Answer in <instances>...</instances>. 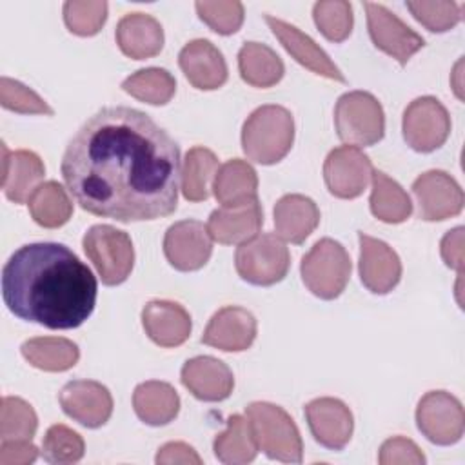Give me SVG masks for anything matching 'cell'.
<instances>
[{
    "label": "cell",
    "instance_id": "3",
    "mask_svg": "<svg viewBox=\"0 0 465 465\" xmlns=\"http://www.w3.org/2000/svg\"><path fill=\"white\" fill-rule=\"evenodd\" d=\"M294 120L282 105L254 109L242 127V149L245 156L262 165L278 163L292 147Z\"/></svg>",
    "mask_w": 465,
    "mask_h": 465
},
{
    "label": "cell",
    "instance_id": "12",
    "mask_svg": "<svg viewBox=\"0 0 465 465\" xmlns=\"http://www.w3.org/2000/svg\"><path fill=\"white\" fill-rule=\"evenodd\" d=\"M363 7L367 13V27L372 44L398 60L401 65H405L409 58L425 45V40L416 31H412L381 4L365 2Z\"/></svg>",
    "mask_w": 465,
    "mask_h": 465
},
{
    "label": "cell",
    "instance_id": "45",
    "mask_svg": "<svg viewBox=\"0 0 465 465\" xmlns=\"http://www.w3.org/2000/svg\"><path fill=\"white\" fill-rule=\"evenodd\" d=\"M156 463L158 465H173V463L200 465L202 458L191 445H187L183 441H169L160 447V450L156 454Z\"/></svg>",
    "mask_w": 465,
    "mask_h": 465
},
{
    "label": "cell",
    "instance_id": "44",
    "mask_svg": "<svg viewBox=\"0 0 465 465\" xmlns=\"http://www.w3.org/2000/svg\"><path fill=\"white\" fill-rule=\"evenodd\" d=\"M38 449L31 440H2L0 465H29L36 460Z\"/></svg>",
    "mask_w": 465,
    "mask_h": 465
},
{
    "label": "cell",
    "instance_id": "46",
    "mask_svg": "<svg viewBox=\"0 0 465 465\" xmlns=\"http://www.w3.org/2000/svg\"><path fill=\"white\" fill-rule=\"evenodd\" d=\"M441 258L450 269L458 271V276L463 274V227H454L443 236Z\"/></svg>",
    "mask_w": 465,
    "mask_h": 465
},
{
    "label": "cell",
    "instance_id": "31",
    "mask_svg": "<svg viewBox=\"0 0 465 465\" xmlns=\"http://www.w3.org/2000/svg\"><path fill=\"white\" fill-rule=\"evenodd\" d=\"M22 356L36 369L62 372L76 365L80 351L78 345L67 338L40 336L22 343Z\"/></svg>",
    "mask_w": 465,
    "mask_h": 465
},
{
    "label": "cell",
    "instance_id": "43",
    "mask_svg": "<svg viewBox=\"0 0 465 465\" xmlns=\"http://www.w3.org/2000/svg\"><path fill=\"white\" fill-rule=\"evenodd\" d=\"M378 461L381 465H396V463L421 465V463H425V456L412 440L403 438V436H394L381 443Z\"/></svg>",
    "mask_w": 465,
    "mask_h": 465
},
{
    "label": "cell",
    "instance_id": "33",
    "mask_svg": "<svg viewBox=\"0 0 465 465\" xmlns=\"http://www.w3.org/2000/svg\"><path fill=\"white\" fill-rule=\"evenodd\" d=\"M27 207L31 218L45 229L62 227L73 214V202L65 189L54 180L40 183L29 196Z\"/></svg>",
    "mask_w": 465,
    "mask_h": 465
},
{
    "label": "cell",
    "instance_id": "32",
    "mask_svg": "<svg viewBox=\"0 0 465 465\" xmlns=\"http://www.w3.org/2000/svg\"><path fill=\"white\" fill-rule=\"evenodd\" d=\"M371 213L385 223H401L412 214V202L403 187L381 171L372 173Z\"/></svg>",
    "mask_w": 465,
    "mask_h": 465
},
{
    "label": "cell",
    "instance_id": "15",
    "mask_svg": "<svg viewBox=\"0 0 465 465\" xmlns=\"http://www.w3.org/2000/svg\"><path fill=\"white\" fill-rule=\"evenodd\" d=\"M64 412L87 429L102 427L113 414V396L94 380H73L58 394Z\"/></svg>",
    "mask_w": 465,
    "mask_h": 465
},
{
    "label": "cell",
    "instance_id": "21",
    "mask_svg": "<svg viewBox=\"0 0 465 465\" xmlns=\"http://www.w3.org/2000/svg\"><path fill=\"white\" fill-rule=\"evenodd\" d=\"M183 387L202 401H222L231 396L234 378L231 369L218 358L196 356L182 367Z\"/></svg>",
    "mask_w": 465,
    "mask_h": 465
},
{
    "label": "cell",
    "instance_id": "18",
    "mask_svg": "<svg viewBox=\"0 0 465 465\" xmlns=\"http://www.w3.org/2000/svg\"><path fill=\"white\" fill-rule=\"evenodd\" d=\"M256 338V318L251 311L236 305L222 307L209 320L202 341L225 352H240Z\"/></svg>",
    "mask_w": 465,
    "mask_h": 465
},
{
    "label": "cell",
    "instance_id": "23",
    "mask_svg": "<svg viewBox=\"0 0 465 465\" xmlns=\"http://www.w3.org/2000/svg\"><path fill=\"white\" fill-rule=\"evenodd\" d=\"M263 223V213L258 200L236 205L220 207L211 213L205 227L209 236L223 245L243 243L258 234Z\"/></svg>",
    "mask_w": 465,
    "mask_h": 465
},
{
    "label": "cell",
    "instance_id": "9",
    "mask_svg": "<svg viewBox=\"0 0 465 465\" xmlns=\"http://www.w3.org/2000/svg\"><path fill=\"white\" fill-rule=\"evenodd\" d=\"M403 138L418 153L436 151L450 133V116L434 96H420L403 111Z\"/></svg>",
    "mask_w": 465,
    "mask_h": 465
},
{
    "label": "cell",
    "instance_id": "26",
    "mask_svg": "<svg viewBox=\"0 0 465 465\" xmlns=\"http://www.w3.org/2000/svg\"><path fill=\"white\" fill-rule=\"evenodd\" d=\"M320 223L318 205L303 194H285L274 205V227L282 240L302 243Z\"/></svg>",
    "mask_w": 465,
    "mask_h": 465
},
{
    "label": "cell",
    "instance_id": "4",
    "mask_svg": "<svg viewBox=\"0 0 465 465\" xmlns=\"http://www.w3.org/2000/svg\"><path fill=\"white\" fill-rule=\"evenodd\" d=\"M245 416L252 427L260 450L271 460L300 463L303 441L294 420L278 405L254 401L245 407Z\"/></svg>",
    "mask_w": 465,
    "mask_h": 465
},
{
    "label": "cell",
    "instance_id": "7",
    "mask_svg": "<svg viewBox=\"0 0 465 465\" xmlns=\"http://www.w3.org/2000/svg\"><path fill=\"white\" fill-rule=\"evenodd\" d=\"M82 243L104 285H120L129 278L134 265V249L125 231L105 223L93 225Z\"/></svg>",
    "mask_w": 465,
    "mask_h": 465
},
{
    "label": "cell",
    "instance_id": "10",
    "mask_svg": "<svg viewBox=\"0 0 465 465\" xmlns=\"http://www.w3.org/2000/svg\"><path fill=\"white\" fill-rule=\"evenodd\" d=\"M420 432L436 445H452L461 440L465 414L461 401L447 391L427 392L416 407Z\"/></svg>",
    "mask_w": 465,
    "mask_h": 465
},
{
    "label": "cell",
    "instance_id": "35",
    "mask_svg": "<svg viewBox=\"0 0 465 465\" xmlns=\"http://www.w3.org/2000/svg\"><path fill=\"white\" fill-rule=\"evenodd\" d=\"M122 89L140 102H145L151 105H163L174 96L176 80L165 69L147 67L125 78L122 84Z\"/></svg>",
    "mask_w": 465,
    "mask_h": 465
},
{
    "label": "cell",
    "instance_id": "24",
    "mask_svg": "<svg viewBox=\"0 0 465 465\" xmlns=\"http://www.w3.org/2000/svg\"><path fill=\"white\" fill-rule=\"evenodd\" d=\"M114 36L120 51L133 60L156 56L163 47V29L147 13H129L120 18Z\"/></svg>",
    "mask_w": 465,
    "mask_h": 465
},
{
    "label": "cell",
    "instance_id": "22",
    "mask_svg": "<svg viewBox=\"0 0 465 465\" xmlns=\"http://www.w3.org/2000/svg\"><path fill=\"white\" fill-rule=\"evenodd\" d=\"M145 334L160 347H178L191 334V316L176 302L151 300L142 311Z\"/></svg>",
    "mask_w": 465,
    "mask_h": 465
},
{
    "label": "cell",
    "instance_id": "42",
    "mask_svg": "<svg viewBox=\"0 0 465 465\" xmlns=\"http://www.w3.org/2000/svg\"><path fill=\"white\" fill-rule=\"evenodd\" d=\"M0 104L20 114H53V109L33 89L7 76L0 78Z\"/></svg>",
    "mask_w": 465,
    "mask_h": 465
},
{
    "label": "cell",
    "instance_id": "39",
    "mask_svg": "<svg viewBox=\"0 0 465 465\" xmlns=\"http://www.w3.org/2000/svg\"><path fill=\"white\" fill-rule=\"evenodd\" d=\"M107 18V2L104 0H69L64 4V22L78 36L96 35Z\"/></svg>",
    "mask_w": 465,
    "mask_h": 465
},
{
    "label": "cell",
    "instance_id": "40",
    "mask_svg": "<svg viewBox=\"0 0 465 465\" xmlns=\"http://www.w3.org/2000/svg\"><path fill=\"white\" fill-rule=\"evenodd\" d=\"M196 13L218 35H232L243 24V5L238 0L196 2Z\"/></svg>",
    "mask_w": 465,
    "mask_h": 465
},
{
    "label": "cell",
    "instance_id": "25",
    "mask_svg": "<svg viewBox=\"0 0 465 465\" xmlns=\"http://www.w3.org/2000/svg\"><path fill=\"white\" fill-rule=\"evenodd\" d=\"M2 153H4V169H2L4 193L11 202L24 203L38 187L36 183L44 178V173H45L44 162L36 153L27 149L9 153L7 147L2 145Z\"/></svg>",
    "mask_w": 465,
    "mask_h": 465
},
{
    "label": "cell",
    "instance_id": "37",
    "mask_svg": "<svg viewBox=\"0 0 465 465\" xmlns=\"http://www.w3.org/2000/svg\"><path fill=\"white\" fill-rule=\"evenodd\" d=\"M38 418L35 409L22 398L4 396L0 409L2 440H31L36 432Z\"/></svg>",
    "mask_w": 465,
    "mask_h": 465
},
{
    "label": "cell",
    "instance_id": "5",
    "mask_svg": "<svg viewBox=\"0 0 465 465\" xmlns=\"http://www.w3.org/2000/svg\"><path fill=\"white\" fill-rule=\"evenodd\" d=\"M334 127L347 145H374L385 134L383 107L367 91H349L336 102Z\"/></svg>",
    "mask_w": 465,
    "mask_h": 465
},
{
    "label": "cell",
    "instance_id": "6",
    "mask_svg": "<svg viewBox=\"0 0 465 465\" xmlns=\"http://www.w3.org/2000/svg\"><path fill=\"white\" fill-rule=\"evenodd\" d=\"M351 258L345 247L332 240H318L302 258L300 272L305 287L322 300H334L351 278Z\"/></svg>",
    "mask_w": 465,
    "mask_h": 465
},
{
    "label": "cell",
    "instance_id": "19",
    "mask_svg": "<svg viewBox=\"0 0 465 465\" xmlns=\"http://www.w3.org/2000/svg\"><path fill=\"white\" fill-rule=\"evenodd\" d=\"M265 22L269 25V29L272 31V35L280 40V44L285 47V51L303 67L311 69L312 73L341 82L345 84V76L341 74V71L338 69V65L329 58V54L305 33H302L298 27L265 15Z\"/></svg>",
    "mask_w": 465,
    "mask_h": 465
},
{
    "label": "cell",
    "instance_id": "28",
    "mask_svg": "<svg viewBox=\"0 0 465 465\" xmlns=\"http://www.w3.org/2000/svg\"><path fill=\"white\" fill-rule=\"evenodd\" d=\"M133 407L136 416L153 427L167 425L178 416L180 398L173 385L149 380L136 385L133 392Z\"/></svg>",
    "mask_w": 465,
    "mask_h": 465
},
{
    "label": "cell",
    "instance_id": "34",
    "mask_svg": "<svg viewBox=\"0 0 465 465\" xmlns=\"http://www.w3.org/2000/svg\"><path fill=\"white\" fill-rule=\"evenodd\" d=\"M216 154L202 145L187 151L182 169V193L189 202H203L209 198L213 180L218 171Z\"/></svg>",
    "mask_w": 465,
    "mask_h": 465
},
{
    "label": "cell",
    "instance_id": "38",
    "mask_svg": "<svg viewBox=\"0 0 465 465\" xmlns=\"http://www.w3.org/2000/svg\"><path fill=\"white\" fill-rule=\"evenodd\" d=\"M314 24L331 42H343L352 31V7L345 0H322L312 7Z\"/></svg>",
    "mask_w": 465,
    "mask_h": 465
},
{
    "label": "cell",
    "instance_id": "2",
    "mask_svg": "<svg viewBox=\"0 0 465 465\" xmlns=\"http://www.w3.org/2000/svg\"><path fill=\"white\" fill-rule=\"evenodd\" d=\"M98 283L65 245L36 242L16 249L2 269V298L20 320L47 329L80 327L93 312Z\"/></svg>",
    "mask_w": 465,
    "mask_h": 465
},
{
    "label": "cell",
    "instance_id": "20",
    "mask_svg": "<svg viewBox=\"0 0 465 465\" xmlns=\"http://www.w3.org/2000/svg\"><path fill=\"white\" fill-rule=\"evenodd\" d=\"M178 64L193 87L213 91L225 84L227 64L220 49L209 40L196 38L185 44L178 54Z\"/></svg>",
    "mask_w": 465,
    "mask_h": 465
},
{
    "label": "cell",
    "instance_id": "17",
    "mask_svg": "<svg viewBox=\"0 0 465 465\" xmlns=\"http://www.w3.org/2000/svg\"><path fill=\"white\" fill-rule=\"evenodd\" d=\"M360 278L374 294L391 292L401 278V262L396 251L383 240L358 232Z\"/></svg>",
    "mask_w": 465,
    "mask_h": 465
},
{
    "label": "cell",
    "instance_id": "1",
    "mask_svg": "<svg viewBox=\"0 0 465 465\" xmlns=\"http://www.w3.org/2000/svg\"><path fill=\"white\" fill-rule=\"evenodd\" d=\"M60 169L76 203L91 214L127 223L176 211L180 147L138 109L113 105L89 116Z\"/></svg>",
    "mask_w": 465,
    "mask_h": 465
},
{
    "label": "cell",
    "instance_id": "30",
    "mask_svg": "<svg viewBox=\"0 0 465 465\" xmlns=\"http://www.w3.org/2000/svg\"><path fill=\"white\" fill-rule=\"evenodd\" d=\"M214 456L227 465L251 463L260 447L247 416L232 414L227 420V429L214 438Z\"/></svg>",
    "mask_w": 465,
    "mask_h": 465
},
{
    "label": "cell",
    "instance_id": "14",
    "mask_svg": "<svg viewBox=\"0 0 465 465\" xmlns=\"http://www.w3.org/2000/svg\"><path fill=\"white\" fill-rule=\"evenodd\" d=\"M163 252L174 269L183 272L198 271L211 258L213 238L202 222L182 220L165 231Z\"/></svg>",
    "mask_w": 465,
    "mask_h": 465
},
{
    "label": "cell",
    "instance_id": "29",
    "mask_svg": "<svg viewBox=\"0 0 465 465\" xmlns=\"http://www.w3.org/2000/svg\"><path fill=\"white\" fill-rule=\"evenodd\" d=\"M238 69L243 82L252 87H271L283 76L282 58L265 44L245 42L238 53Z\"/></svg>",
    "mask_w": 465,
    "mask_h": 465
},
{
    "label": "cell",
    "instance_id": "13",
    "mask_svg": "<svg viewBox=\"0 0 465 465\" xmlns=\"http://www.w3.org/2000/svg\"><path fill=\"white\" fill-rule=\"evenodd\" d=\"M412 193L418 202V214L427 222H440L460 214L465 202L460 183L440 169L420 174L412 183Z\"/></svg>",
    "mask_w": 465,
    "mask_h": 465
},
{
    "label": "cell",
    "instance_id": "36",
    "mask_svg": "<svg viewBox=\"0 0 465 465\" xmlns=\"http://www.w3.org/2000/svg\"><path fill=\"white\" fill-rule=\"evenodd\" d=\"M85 443L82 436L67 425H51L42 441V456L53 465H69L82 460Z\"/></svg>",
    "mask_w": 465,
    "mask_h": 465
},
{
    "label": "cell",
    "instance_id": "16",
    "mask_svg": "<svg viewBox=\"0 0 465 465\" xmlns=\"http://www.w3.org/2000/svg\"><path fill=\"white\" fill-rule=\"evenodd\" d=\"M305 418L314 440L331 450H341L354 429L351 409L338 398H316L305 405Z\"/></svg>",
    "mask_w": 465,
    "mask_h": 465
},
{
    "label": "cell",
    "instance_id": "41",
    "mask_svg": "<svg viewBox=\"0 0 465 465\" xmlns=\"http://www.w3.org/2000/svg\"><path fill=\"white\" fill-rule=\"evenodd\" d=\"M412 16L432 33H445L461 20V5L456 2H407Z\"/></svg>",
    "mask_w": 465,
    "mask_h": 465
},
{
    "label": "cell",
    "instance_id": "8",
    "mask_svg": "<svg viewBox=\"0 0 465 465\" xmlns=\"http://www.w3.org/2000/svg\"><path fill=\"white\" fill-rule=\"evenodd\" d=\"M291 254L278 234L263 232L238 245L234 267L242 280L252 285H274L289 271Z\"/></svg>",
    "mask_w": 465,
    "mask_h": 465
},
{
    "label": "cell",
    "instance_id": "11",
    "mask_svg": "<svg viewBox=\"0 0 465 465\" xmlns=\"http://www.w3.org/2000/svg\"><path fill=\"white\" fill-rule=\"evenodd\" d=\"M372 173L369 156L354 145L332 149L323 162V178L329 193L343 200L360 196L369 185Z\"/></svg>",
    "mask_w": 465,
    "mask_h": 465
},
{
    "label": "cell",
    "instance_id": "27",
    "mask_svg": "<svg viewBox=\"0 0 465 465\" xmlns=\"http://www.w3.org/2000/svg\"><path fill=\"white\" fill-rule=\"evenodd\" d=\"M213 193L222 207H236L258 200V176L245 160H229L218 167Z\"/></svg>",
    "mask_w": 465,
    "mask_h": 465
}]
</instances>
